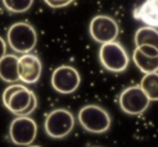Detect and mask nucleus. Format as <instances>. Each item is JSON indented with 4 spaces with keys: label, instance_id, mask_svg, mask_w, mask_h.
<instances>
[{
    "label": "nucleus",
    "instance_id": "f257e3e1",
    "mask_svg": "<svg viewBox=\"0 0 158 147\" xmlns=\"http://www.w3.org/2000/svg\"><path fill=\"white\" fill-rule=\"evenodd\" d=\"M8 44L10 48L19 54H28L37 43V32L28 22H17L8 30Z\"/></svg>",
    "mask_w": 158,
    "mask_h": 147
},
{
    "label": "nucleus",
    "instance_id": "f03ea898",
    "mask_svg": "<svg viewBox=\"0 0 158 147\" xmlns=\"http://www.w3.org/2000/svg\"><path fill=\"white\" fill-rule=\"evenodd\" d=\"M78 123L81 127L90 133L100 134L107 132L110 127V119L109 114L103 107L97 106V105H86L84 106L77 115Z\"/></svg>",
    "mask_w": 158,
    "mask_h": 147
},
{
    "label": "nucleus",
    "instance_id": "7ed1b4c3",
    "mask_svg": "<svg viewBox=\"0 0 158 147\" xmlns=\"http://www.w3.org/2000/svg\"><path fill=\"white\" fill-rule=\"evenodd\" d=\"M75 127V116L66 108H55L45 118L44 129L50 138L62 139L67 137Z\"/></svg>",
    "mask_w": 158,
    "mask_h": 147
},
{
    "label": "nucleus",
    "instance_id": "20e7f679",
    "mask_svg": "<svg viewBox=\"0 0 158 147\" xmlns=\"http://www.w3.org/2000/svg\"><path fill=\"white\" fill-rule=\"evenodd\" d=\"M99 61L102 66L110 72H123L130 63L127 52L118 41L102 45L99 49Z\"/></svg>",
    "mask_w": 158,
    "mask_h": 147
},
{
    "label": "nucleus",
    "instance_id": "39448f33",
    "mask_svg": "<svg viewBox=\"0 0 158 147\" xmlns=\"http://www.w3.org/2000/svg\"><path fill=\"white\" fill-rule=\"evenodd\" d=\"M90 36L94 41L99 44H108L116 41V39L120 34V27L116 19L106 14L95 15L89 25Z\"/></svg>",
    "mask_w": 158,
    "mask_h": 147
},
{
    "label": "nucleus",
    "instance_id": "423d86ee",
    "mask_svg": "<svg viewBox=\"0 0 158 147\" xmlns=\"http://www.w3.org/2000/svg\"><path fill=\"white\" fill-rule=\"evenodd\" d=\"M151 101L147 97L140 85H132L126 88L118 97V105L125 114L129 115H141L147 111Z\"/></svg>",
    "mask_w": 158,
    "mask_h": 147
},
{
    "label": "nucleus",
    "instance_id": "0eeeda50",
    "mask_svg": "<svg viewBox=\"0 0 158 147\" xmlns=\"http://www.w3.org/2000/svg\"><path fill=\"white\" fill-rule=\"evenodd\" d=\"M37 136V124L30 116H17L9 125V137L17 146H31Z\"/></svg>",
    "mask_w": 158,
    "mask_h": 147
},
{
    "label": "nucleus",
    "instance_id": "6e6552de",
    "mask_svg": "<svg viewBox=\"0 0 158 147\" xmlns=\"http://www.w3.org/2000/svg\"><path fill=\"white\" fill-rule=\"evenodd\" d=\"M81 83V76L78 71L68 65H62L57 67L52 74V87L62 94L73 93Z\"/></svg>",
    "mask_w": 158,
    "mask_h": 147
},
{
    "label": "nucleus",
    "instance_id": "1a4fd4ad",
    "mask_svg": "<svg viewBox=\"0 0 158 147\" xmlns=\"http://www.w3.org/2000/svg\"><path fill=\"white\" fill-rule=\"evenodd\" d=\"M132 61L144 75L158 72V49L152 45L135 48L132 53Z\"/></svg>",
    "mask_w": 158,
    "mask_h": 147
},
{
    "label": "nucleus",
    "instance_id": "9d476101",
    "mask_svg": "<svg viewBox=\"0 0 158 147\" xmlns=\"http://www.w3.org/2000/svg\"><path fill=\"white\" fill-rule=\"evenodd\" d=\"M19 80L26 84H35L41 76L43 65L35 54H23L19 57Z\"/></svg>",
    "mask_w": 158,
    "mask_h": 147
},
{
    "label": "nucleus",
    "instance_id": "9b49d317",
    "mask_svg": "<svg viewBox=\"0 0 158 147\" xmlns=\"http://www.w3.org/2000/svg\"><path fill=\"white\" fill-rule=\"evenodd\" d=\"M134 18L141 21L145 26L158 30V0H148L136 6L132 12Z\"/></svg>",
    "mask_w": 158,
    "mask_h": 147
},
{
    "label": "nucleus",
    "instance_id": "f8f14e48",
    "mask_svg": "<svg viewBox=\"0 0 158 147\" xmlns=\"http://www.w3.org/2000/svg\"><path fill=\"white\" fill-rule=\"evenodd\" d=\"M32 94H34V92L23 85L18 92H15L14 94L9 98V101H8V103L5 105V107L12 114L17 115V116H22L23 111H25L31 103Z\"/></svg>",
    "mask_w": 158,
    "mask_h": 147
},
{
    "label": "nucleus",
    "instance_id": "ddd939ff",
    "mask_svg": "<svg viewBox=\"0 0 158 147\" xmlns=\"http://www.w3.org/2000/svg\"><path fill=\"white\" fill-rule=\"evenodd\" d=\"M19 57L6 54L0 61V79L5 83L14 84L19 80Z\"/></svg>",
    "mask_w": 158,
    "mask_h": 147
},
{
    "label": "nucleus",
    "instance_id": "4468645a",
    "mask_svg": "<svg viewBox=\"0 0 158 147\" xmlns=\"http://www.w3.org/2000/svg\"><path fill=\"white\" fill-rule=\"evenodd\" d=\"M134 41H135L136 48L143 45H152L158 49V30L148 26L140 27L135 32Z\"/></svg>",
    "mask_w": 158,
    "mask_h": 147
},
{
    "label": "nucleus",
    "instance_id": "2eb2a0df",
    "mask_svg": "<svg viewBox=\"0 0 158 147\" xmlns=\"http://www.w3.org/2000/svg\"><path fill=\"white\" fill-rule=\"evenodd\" d=\"M139 85L149 101H158V72L144 75Z\"/></svg>",
    "mask_w": 158,
    "mask_h": 147
},
{
    "label": "nucleus",
    "instance_id": "dca6fc26",
    "mask_svg": "<svg viewBox=\"0 0 158 147\" xmlns=\"http://www.w3.org/2000/svg\"><path fill=\"white\" fill-rule=\"evenodd\" d=\"M34 4L32 0H4L3 5L13 13H23L28 11Z\"/></svg>",
    "mask_w": 158,
    "mask_h": 147
},
{
    "label": "nucleus",
    "instance_id": "f3484780",
    "mask_svg": "<svg viewBox=\"0 0 158 147\" xmlns=\"http://www.w3.org/2000/svg\"><path fill=\"white\" fill-rule=\"evenodd\" d=\"M22 87L23 85H21V84H12V85H9V87H6L4 89V92H3V103H4V106L8 103L9 98L14 94L15 92H18Z\"/></svg>",
    "mask_w": 158,
    "mask_h": 147
},
{
    "label": "nucleus",
    "instance_id": "a211bd4d",
    "mask_svg": "<svg viewBox=\"0 0 158 147\" xmlns=\"http://www.w3.org/2000/svg\"><path fill=\"white\" fill-rule=\"evenodd\" d=\"M45 3L52 8H62V6H67L69 4H72L73 2L72 0H60V2H58V0H46Z\"/></svg>",
    "mask_w": 158,
    "mask_h": 147
},
{
    "label": "nucleus",
    "instance_id": "6ab92c4d",
    "mask_svg": "<svg viewBox=\"0 0 158 147\" xmlns=\"http://www.w3.org/2000/svg\"><path fill=\"white\" fill-rule=\"evenodd\" d=\"M6 56V43L4 39L0 36V61Z\"/></svg>",
    "mask_w": 158,
    "mask_h": 147
},
{
    "label": "nucleus",
    "instance_id": "aec40b11",
    "mask_svg": "<svg viewBox=\"0 0 158 147\" xmlns=\"http://www.w3.org/2000/svg\"><path fill=\"white\" fill-rule=\"evenodd\" d=\"M28 147H40V146H32V145H31V146H28Z\"/></svg>",
    "mask_w": 158,
    "mask_h": 147
}]
</instances>
